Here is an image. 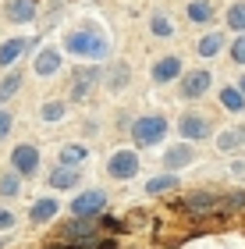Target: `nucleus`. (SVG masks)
<instances>
[{"label": "nucleus", "instance_id": "20e7f679", "mask_svg": "<svg viewBox=\"0 0 245 249\" xmlns=\"http://www.w3.org/2000/svg\"><path fill=\"white\" fill-rule=\"evenodd\" d=\"M178 132H181L185 142H199V139H210V135H213V124H210L206 114L188 110V114H181V121H178Z\"/></svg>", "mask_w": 245, "mask_h": 249}, {"label": "nucleus", "instance_id": "a878e982", "mask_svg": "<svg viewBox=\"0 0 245 249\" xmlns=\"http://www.w3.org/2000/svg\"><path fill=\"white\" fill-rule=\"evenodd\" d=\"M18 192H21V175H18V171H4V175H0V196H4V199H15Z\"/></svg>", "mask_w": 245, "mask_h": 249}, {"label": "nucleus", "instance_id": "9b49d317", "mask_svg": "<svg viewBox=\"0 0 245 249\" xmlns=\"http://www.w3.org/2000/svg\"><path fill=\"white\" fill-rule=\"evenodd\" d=\"M61 235H64V242H71V246H89L93 235H96V228L89 224V217H75V221H68L61 228Z\"/></svg>", "mask_w": 245, "mask_h": 249}, {"label": "nucleus", "instance_id": "0eeeda50", "mask_svg": "<svg viewBox=\"0 0 245 249\" xmlns=\"http://www.w3.org/2000/svg\"><path fill=\"white\" fill-rule=\"evenodd\" d=\"M11 171H18L21 178H29V175H36L39 171V150L32 142H21L11 150Z\"/></svg>", "mask_w": 245, "mask_h": 249}, {"label": "nucleus", "instance_id": "5701e85b", "mask_svg": "<svg viewBox=\"0 0 245 249\" xmlns=\"http://www.w3.org/2000/svg\"><path fill=\"white\" fill-rule=\"evenodd\" d=\"M220 50H224V32H206L199 39V57H217Z\"/></svg>", "mask_w": 245, "mask_h": 249}, {"label": "nucleus", "instance_id": "7c9ffc66", "mask_svg": "<svg viewBox=\"0 0 245 249\" xmlns=\"http://www.w3.org/2000/svg\"><path fill=\"white\" fill-rule=\"evenodd\" d=\"M11 128H15V114L0 107V139H7V135H11Z\"/></svg>", "mask_w": 245, "mask_h": 249}, {"label": "nucleus", "instance_id": "b1692460", "mask_svg": "<svg viewBox=\"0 0 245 249\" xmlns=\"http://www.w3.org/2000/svg\"><path fill=\"white\" fill-rule=\"evenodd\" d=\"M178 185V175L174 171H163V175H157V178H149L146 182V192L149 196H160V192H171Z\"/></svg>", "mask_w": 245, "mask_h": 249}, {"label": "nucleus", "instance_id": "9d476101", "mask_svg": "<svg viewBox=\"0 0 245 249\" xmlns=\"http://www.w3.org/2000/svg\"><path fill=\"white\" fill-rule=\"evenodd\" d=\"M36 15H39V0H7L4 4V18L15 21V25L36 21Z\"/></svg>", "mask_w": 245, "mask_h": 249}, {"label": "nucleus", "instance_id": "2eb2a0df", "mask_svg": "<svg viewBox=\"0 0 245 249\" xmlns=\"http://www.w3.org/2000/svg\"><path fill=\"white\" fill-rule=\"evenodd\" d=\"M57 210H61L57 199H53V196H43V199H36V203L29 207V221H32V224H47V221L57 217Z\"/></svg>", "mask_w": 245, "mask_h": 249}, {"label": "nucleus", "instance_id": "39448f33", "mask_svg": "<svg viewBox=\"0 0 245 249\" xmlns=\"http://www.w3.org/2000/svg\"><path fill=\"white\" fill-rule=\"evenodd\" d=\"M103 82V68H96V64H82L79 71H75L71 78V100L79 104V100H89V93H93V86Z\"/></svg>", "mask_w": 245, "mask_h": 249}, {"label": "nucleus", "instance_id": "a211bd4d", "mask_svg": "<svg viewBox=\"0 0 245 249\" xmlns=\"http://www.w3.org/2000/svg\"><path fill=\"white\" fill-rule=\"evenodd\" d=\"M238 146H245V128H242V124H235V128H224V132L217 135V150L235 153Z\"/></svg>", "mask_w": 245, "mask_h": 249}, {"label": "nucleus", "instance_id": "2f4dec72", "mask_svg": "<svg viewBox=\"0 0 245 249\" xmlns=\"http://www.w3.org/2000/svg\"><path fill=\"white\" fill-rule=\"evenodd\" d=\"M11 228H15V213L7 207H0V231H11Z\"/></svg>", "mask_w": 245, "mask_h": 249}, {"label": "nucleus", "instance_id": "f257e3e1", "mask_svg": "<svg viewBox=\"0 0 245 249\" xmlns=\"http://www.w3.org/2000/svg\"><path fill=\"white\" fill-rule=\"evenodd\" d=\"M64 50L68 53H79V57H89V61H103L110 47L107 39L99 36L96 29H75V32H64Z\"/></svg>", "mask_w": 245, "mask_h": 249}, {"label": "nucleus", "instance_id": "423d86ee", "mask_svg": "<svg viewBox=\"0 0 245 249\" xmlns=\"http://www.w3.org/2000/svg\"><path fill=\"white\" fill-rule=\"evenodd\" d=\"M107 175L117 178V182H128V178H135V175H139V153H135V150H117V153H110Z\"/></svg>", "mask_w": 245, "mask_h": 249}, {"label": "nucleus", "instance_id": "f3484780", "mask_svg": "<svg viewBox=\"0 0 245 249\" xmlns=\"http://www.w3.org/2000/svg\"><path fill=\"white\" fill-rule=\"evenodd\" d=\"M79 182H82L79 167H64V164H57V167L50 171V185H53V189H79Z\"/></svg>", "mask_w": 245, "mask_h": 249}, {"label": "nucleus", "instance_id": "393cba45", "mask_svg": "<svg viewBox=\"0 0 245 249\" xmlns=\"http://www.w3.org/2000/svg\"><path fill=\"white\" fill-rule=\"evenodd\" d=\"M220 104H224V107L231 110V114H238V110L245 107V96H242V89H238V86H224V89H220Z\"/></svg>", "mask_w": 245, "mask_h": 249}, {"label": "nucleus", "instance_id": "ddd939ff", "mask_svg": "<svg viewBox=\"0 0 245 249\" xmlns=\"http://www.w3.org/2000/svg\"><path fill=\"white\" fill-rule=\"evenodd\" d=\"M61 64H64V57H61V50L57 47H43L39 53H36V61H32V68H36V75H57L61 71Z\"/></svg>", "mask_w": 245, "mask_h": 249}, {"label": "nucleus", "instance_id": "4468645a", "mask_svg": "<svg viewBox=\"0 0 245 249\" xmlns=\"http://www.w3.org/2000/svg\"><path fill=\"white\" fill-rule=\"evenodd\" d=\"M149 75H153V82H171V78H181V57H160V61H153V68H149Z\"/></svg>", "mask_w": 245, "mask_h": 249}, {"label": "nucleus", "instance_id": "72a5a7b5", "mask_svg": "<svg viewBox=\"0 0 245 249\" xmlns=\"http://www.w3.org/2000/svg\"><path fill=\"white\" fill-rule=\"evenodd\" d=\"M238 89H242V96H245V75H242V78H238Z\"/></svg>", "mask_w": 245, "mask_h": 249}, {"label": "nucleus", "instance_id": "f03ea898", "mask_svg": "<svg viewBox=\"0 0 245 249\" xmlns=\"http://www.w3.org/2000/svg\"><path fill=\"white\" fill-rule=\"evenodd\" d=\"M167 135V118L163 114H142L131 124V142L135 146H157Z\"/></svg>", "mask_w": 245, "mask_h": 249}, {"label": "nucleus", "instance_id": "7ed1b4c3", "mask_svg": "<svg viewBox=\"0 0 245 249\" xmlns=\"http://www.w3.org/2000/svg\"><path fill=\"white\" fill-rule=\"evenodd\" d=\"M107 210V192L103 189H85V192H79V196L71 199V213L75 217H89L93 221L96 213H103Z\"/></svg>", "mask_w": 245, "mask_h": 249}, {"label": "nucleus", "instance_id": "dca6fc26", "mask_svg": "<svg viewBox=\"0 0 245 249\" xmlns=\"http://www.w3.org/2000/svg\"><path fill=\"white\" fill-rule=\"evenodd\" d=\"M29 47H32L29 39H7V43H0V68H15Z\"/></svg>", "mask_w": 245, "mask_h": 249}, {"label": "nucleus", "instance_id": "c85d7f7f", "mask_svg": "<svg viewBox=\"0 0 245 249\" xmlns=\"http://www.w3.org/2000/svg\"><path fill=\"white\" fill-rule=\"evenodd\" d=\"M228 25L235 29V32H245V0L228 7Z\"/></svg>", "mask_w": 245, "mask_h": 249}, {"label": "nucleus", "instance_id": "473e14b6", "mask_svg": "<svg viewBox=\"0 0 245 249\" xmlns=\"http://www.w3.org/2000/svg\"><path fill=\"white\" fill-rule=\"evenodd\" d=\"M50 249H85V246H71V242H61V246H50Z\"/></svg>", "mask_w": 245, "mask_h": 249}, {"label": "nucleus", "instance_id": "4be33fe9", "mask_svg": "<svg viewBox=\"0 0 245 249\" xmlns=\"http://www.w3.org/2000/svg\"><path fill=\"white\" fill-rule=\"evenodd\" d=\"M21 78H25V75H21L18 68H7V75L0 78V104H7V100L21 89Z\"/></svg>", "mask_w": 245, "mask_h": 249}, {"label": "nucleus", "instance_id": "c756f323", "mask_svg": "<svg viewBox=\"0 0 245 249\" xmlns=\"http://www.w3.org/2000/svg\"><path fill=\"white\" fill-rule=\"evenodd\" d=\"M231 61L245 68V32H242V36H238L235 43H231Z\"/></svg>", "mask_w": 245, "mask_h": 249}, {"label": "nucleus", "instance_id": "f704fd0d", "mask_svg": "<svg viewBox=\"0 0 245 249\" xmlns=\"http://www.w3.org/2000/svg\"><path fill=\"white\" fill-rule=\"evenodd\" d=\"M4 246H7V239H0V249H4Z\"/></svg>", "mask_w": 245, "mask_h": 249}, {"label": "nucleus", "instance_id": "1a4fd4ad", "mask_svg": "<svg viewBox=\"0 0 245 249\" xmlns=\"http://www.w3.org/2000/svg\"><path fill=\"white\" fill-rule=\"evenodd\" d=\"M220 199L217 192H192V196H185V210L192 213V217H213L220 213Z\"/></svg>", "mask_w": 245, "mask_h": 249}, {"label": "nucleus", "instance_id": "cd10ccee", "mask_svg": "<svg viewBox=\"0 0 245 249\" xmlns=\"http://www.w3.org/2000/svg\"><path fill=\"white\" fill-rule=\"evenodd\" d=\"M64 110H68V104H64V100H50V104H43V107H39V118L47 121V124H53V121H61V118H64Z\"/></svg>", "mask_w": 245, "mask_h": 249}, {"label": "nucleus", "instance_id": "aec40b11", "mask_svg": "<svg viewBox=\"0 0 245 249\" xmlns=\"http://www.w3.org/2000/svg\"><path fill=\"white\" fill-rule=\"evenodd\" d=\"M85 157H89V146H82V142H68V146L61 150V164H64V167H82Z\"/></svg>", "mask_w": 245, "mask_h": 249}, {"label": "nucleus", "instance_id": "f8f14e48", "mask_svg": "<svg viewBox=\"0 0 245 249\" xmlns=\"http://www.w3.org/2000/svg\"><path fill=\"white\" fill-rule=\"evenodd\" d=\"M196 160V146H188V142H181V146H171V150L163 153V171H181V167H188Z\"/></svg>", "mask_w": 245, "mask_h": 249}, {"label": "nucleus", "instance_id": "6e6552de", "mask_svg": "<svg viewBox=\"0 0 245 249\" xmlns=\"http://www.w3.org/2000/svg\"><path fill=\"white\" fill-rule=\"evenodd\" d=\"M210 82H213V75H210L206 68H192V71L181 75V89H178V93L185 100H199V96H206Z\"/></svg>", "mask_w": 245, "mask_h": 249}, {"label": "nucleus", "instance_id": "412c9836", "mask_svg": "<svg viewBox=\"0 0 245 249\" xmlns=\"http://www.w3.org/2000/svg\"><path fill=\"white\" fill-rule=\"evenodd\" d=\"M188 21H196V25H206V21H213V4L210 0H192V4L185 7Z\"/></svg>", "mask_w": 245, "mask_h": 249}, {"label": "nucleus", "instance_id": "bb28decb", "mask_svg": "<svg viewBox=\"0 0 245 249\" xmlns=\"http://www.w3.org/2000/svg\"><path fill=\"white\" fill-rule=\"evenodd\" d=\"M149 29H153V36H160V39H171L174 36V25H171V18H167L163 11H157V15L149 18Z\"/></svg>", "mask_w": 245, "mask_h": 249}, {"label": "nucleus", "instance_id": "6ab92c4d", "mask_svg": "<svg viewBox=\"0 0 245 249\" xmlns=\"http://www.w3.org/2000/svg\"><path fill=\"white\" fill-rule=\"evenodd\" d=\"M103 82H107V89H114V93H117V89H125L128 86V64H107L103 68Z\"/></svg>", "mask_w": 245, "mask_h": 249}]
</instances>
